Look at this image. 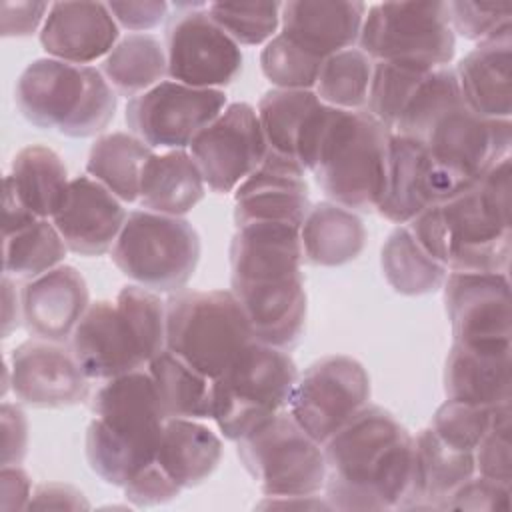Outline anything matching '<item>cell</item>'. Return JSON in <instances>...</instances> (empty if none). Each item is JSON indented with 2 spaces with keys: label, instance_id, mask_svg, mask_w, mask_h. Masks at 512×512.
<instances>
[{
  "label": "cell",
  "instance_id": "7dc6e473",
  "mask_svg": "<svg viewBox=\"0 0 512 512\" xmlns=\"http://www.w3.org/2000/svg\"><path fill=\"white\" fill-rule=\"evenodd\" d=\"M442 510H472V512L510 510V484H504L480 474L470 476L448 496Z\"/></svg>",
  "mask_w": 512,
  "mask_h": 512
},
{
  "label": "cell",
  "instance_id": "d6986e66",
  "mask_svg": "<svg viewBox=\"0 0 512 512\" xmlns=\"http://www.w3.org/2000/svg\"><path fill=\"white\" fill-rule=\"evenodd\" d=\"M8 368L10 388L26 406L66 408L88 398L90 378L62 342L26 340L12 350Z\"/></svg>",
  "mask_w": 512,
  "mask_h": 512
},
{
  "label": "cell",
  "instance_id": "60d3db41",
  "mask_svg": "<svg viewBox=\"0 0 512 512\" xmlns=\"http://www.w3.org/2000/svg\"><path fill=\"white\" fill-rule=\"evenodd\" d=\"M430 68L406 62H374L368 88V112L394 132L404 106Z\"/></svg>",
  "mask_w": 512,
  "mask_h": 512
},
{
  "label": "cell",
  "instance_id": "4dcf8cb0",
  "mask_svg": "<svg viewBox=\"0 0 512 512\" xmlns=\"http://www.w3.org/2000/svg\"><path fill=\"white\" fill-rule=\"evenodd\" d=\"M222 460V440L192 418H166L156 452L158 466L184 490L202 484Z\"/></svg>",
  "mask_w": 512,
  "mask_h": 512
},
{
  "label": "cell",
  "instance_id": "3957f363",
  "mask_svg": "<svg viewBox=\"0 0 512 512\" xmlns=\"http://www.w3.org/2000/svg\"><path fill=\"white\" fill-rule=\"evenodd\" d=\"M510 154L478 180L408 222L416 242L448 272H502L510 266Z\"/></svg>",
  "mask_w": 512,
  "mask_h": 512
},
{
  "label": "cell",
  "instance_id": "8992f818",
  "mask_svg": "<svg viewBox=\"0 0 512 512\" xmlns=\"http://www.w3.org/2000/svg\"><path fill=\"white\" fill-rule=\"evenodd\" d=\"M20 114L42 130L68 138H90L108 128L116 114V92L94 66L56 58L30 62L14 92Z\"/></svg>",
  "mask_w": 512,
  "mask_h": 512
},
{
  "label": "cell",
  "instance_id": "f1b7e54d",
  "mask_svg": "<svg viewBox=\"0 0 512 512\" xmlns=\"http://www.w3.org/2000/svg\"><path fill=\"white\" fill-rule=\"evenodd\" d=\"M474 474V452L446 444L428 426L414 438L412 478L400 508L442 510L448 496Z\"/></svg>",
  "mask_w": 512,
  "mask_h": 512
},
{
  "label": "cell",
  "instance_id": "44dd1931",
  "mask_svg": "<svg viewBox=\"0 0 512 512\" xmlns=\"http://www.w3.org/2000/svg\"><path fill=\"white\" fill-rule=\"evenodd\" d=\"M332 106L314 90L272 88L258 102V120L270 152L312 170Z\"/></svg>",
  "mask_w": 512,
  "mask_h": 512
},
{
  "label": "cell",
  "instance_id": "f907efd6",
  "mask_svg": "<svg viewBox=\"0 0 512 512\" xmlns=\"http://www.w3.org/2000/svg\"><path fill=\"white\" fill-rule=\"evenodd\" d=\"M168 4L164 0H138V2H108L118 26L130 30L132 34H144L158 26L168 16Z\"/></svg>",
  "mask_w": 512,
  "mask_h": 512
},
{
  "label": "cell",
  "instance_id": "11a10c76",
  "mask_svg": "<svg viewBox=\"0 0 512 512\" xmlns=\"http://www.w3.org/2000/svg\"><path fill=\"white\" fill-rule=\"evenodd\" d=\"M38 220V216H34L12 192V188L4 182V222H2V230L4 236L16 232L22 226H28L30 222Z\"/></svg>",
  "mask_w": 512,
  "mask_h": 512
},
{
  "label": "cell",
  "instance_id": "9f6ffc18",
  "mask_svg": "<svg viewBox=\"0 0 512 512\" xmlns=\"http://www.w3.org/2000/svg\"><path fill=\"white\" fill-rule=\"evenodd\" d=\"M2 288H4V306H2V334L4 338L10 336V332L14 328H18L20 320H22V304H20V298L12 286V280L8 278V274L4 276L2 280Z\"/></svg>",
  "mask_w": 512,
  "mask_h": 512
},
{
  "label": "cell",
  "instance_id": "ee69618b",
  "mask_svg": "<svg viewBox=\"0 0 512 512\" xmlns=\"http://www.w3.org/2000/svg\"><path fill=\"white\" fill-rule=\"evenodd\" d=\"M496 408L476 406V404H466V402L446 398V402L436 408L430 428L446 444L460 450L474 452L478 442L490 428Z\"/></svg>",
  "mask_w": 512,
  "mask_h": 512
},
{
  "label": "cell",
  "instance_id": "681fc988",
  "mask_svg": "<svg viewBox=\"0 0 512 512\" xmlns=\"http://www.w3.org/2000/svg\"><path fill=\"white\" fill-rule=\"evenodd\" d=\"M0 34L4 38L32 36L44 26L50 12L48 2H2L0 4Z\"/></svg>",
  "mask_w": 512,
  "mask_h": 512
},
{
  "label": "cell",
  "instance_id": "836d02e7",
  "mask_svg": "<svg viewBox=\"0 0 512 512\" xmlns=\"http://www.w3.org/2000/svg\"><path fill=\"white\" fill-rule=\"evenodd\" d=\"M148 372L166 418H212V380L208 376L168 348L148 362Z\"/></svg>",
  "mask_w": 512,
  "mask_h": 512
},
{
  "label": "cell",
  "instance_id": "1f68e13d",
  "mask_svg": "<svg viewBox=\"0 0 512 512\" xmlns=\"http://www.w3.org/2000/svg\"><path fill=\"white\" fill-rule=\"evenodd\" d=\"M304 260L314 266H342L360 256L366 228L354 210L336 202L312 204L300 224Z\"/></svg>",
  "mask_w": 512,
  "mask_h": 512
},
{
  "label": "cell",
  "instance_id": "bcb514c9",
  "mask_svg": "<svg viewBox=\"0 0 512 512\" xmlns=\"http://www.w3.org/2000/svg\"><path fill=\"white\" fill-rule=\"evenodd\" d=\"M510 404L496 408L494 420L474 450V466L480 476L510 484L512 482V442H510Z\"/></svg>",
  "mask_w": 512,
  "mask_h": 512
},
{
  "label": "cell",
  "instance_id": "277c9868",
  "mask_svg": "<svg viewBox=\"0 0 512 512\" xmlns=\"http://www.w3.org/2000/svg\"><path fill=\"white\" fill-rule=\"evenodd\" d=\"M90 410L86 458L106 484L124 488L138 472L156 462L166 414L150 372L138 368L102 384Z\"/></svg>",
  "mask_w": 512,
  "mask_h": 512
},
{
  "label": "cell",
  "instance_id": "f35d334b",
  "mask_svg": "<svg viewBox=\"0 0 512 512\" xmlns=\"http://www.w3.org/2000/svg\"><path fill=\"white\" fill-rule=\"evenodd\" d=\"M374 62L360 48H346L324 58L314 94L340 110H364Z\"/></svg>",
  "mask_w": 512,
  "mask_h": 512
},
{
  "label": "cell",
  "instance_id": "8d00e7d4",
  "mask_svg": "<svg viewBox=\"0 0 512 512\" xmlns=\"http://www.w3.org/2000/svg\"><path fill=\"white\" fill-rule=\"evenodd\" d=\"M380 266L390 288L404 296H424L442 288L448 270L424 252L408 226H398L386 238Z\"/></svg>",
  "mask_w": 512,
  "mask_h": 512
},
{
  "label": "cell",
  "instance_id": "74e56055",
  "mask_svg": "<svg viewBox=\"0 0 512 512\" xmlns=\"http://www.w3.org/2000/svg\"><path fill=\"white\" fill-rule=\"evenodd\" d=\"M66 252L68 248L54 222L38 218L4 236V272L30 280L60 266Z\"/></svg>",
  "mask_w": 512,
  "mask_h": 512
},
{
  "label": "cell",
  "instance_id": "f6af8a7d",
  "mask_svg": "<svg viewBox=\"0 0 512 512\" xmlns=\"http://www.w3.org/2000/svg\"><path fill=\"white\" fill-rule=\"evenodd\" d=\"M446 10L452 32H458L462 38L474 40L478 44L512 28L510 2L452 0L446 2Z\"/></svg>",
  "mask_w": 512,
  "mask_h": 512
},
{
  "label": "cell",
  "instance_id": "db71d44e",
  "mask_svg": "<svg viewBox=\"0 0 512 512\" xmlns=\"http://www.w3.org/2000/svg\"><path fill=\"white\" fill-rule=\"evenodd\" d=\"M32 496L30 476L20 468V464L2 466L0 472V510L12 512L28 508Z\"/></svg>",
  "mask_w": 512,
  "mask_h": 512
},
{
  "label": "cell",
  "instance_id": "484cf974",
  "mask_svg": "<svg viewBox=\"0 0 512 512\" xmlns=\"http://www.w3.org/2000/svg\"><path fill=\"white\" fill-rule=\"evenodd\" d=\"M368 6L348 0H290L280 8V28L302 50L328 58L354 48Z\"/></svg>",
  "mask_w": 512,
  "mask_h": 512
},
{
  "label": "cell",
  "instance_id": "83f0119b",
  "mask_svg": "<svg viewBox=\"0 0 512 512\" xmlns=\"http://www.w3.org/2000/svg\"><path fill=\"white\" fill-rule=\"evenodd\" d=\"M510 346H470L452 342L444 362V394L476 406L510 404Z\"/></svg>",
  "mask_w": 512,
  "mask_h": 512
},
{
  "label": "cell",
  "instance_id": "603a6c76",
  "mask_svg": "<svg viewBox=\"0 0 512 512\" xmlns=\"http://www.w3.org/2000/svg\"><path fill=\"white\" fill-rule=\"evenodd\" d=\"M128 214L122 200L92 176H76L52 218L66 248L80 256H102L118 240Z\"/></svg>",
  "mask_w": 512,
  "mask_h": 512
},
{
  "label": "cell",
  "instance_id": "5b68a950",
  "mask_svg": "<svg viewBox=\"0 0 512 512\" xmlns=\"http://www.w3.org/2000/svg\"><path fill=\"white\" fill-rule=\"evenodd\" d=\"M166 348V302L138 284L116 300L90 302L72 332V354L90 380H110L150 362Z\"/></svg>",
  "mask_w": 512,
  "mask_h": 512
},
{
  "label": "cell",
  "instance_id": "f5cc1de1",
  "mask_svg": "<svg viewBox=\"0 0 512 512\" xmlns=\"http://www.w3.org/2000/svg\"><path fill=\"white\" fill-rule=\"evenodd\" d=\"M46 508L80 510V508H90V502L78 488L70 484L44 482L32 490L26 510H46Z\"/></svg>",
  "mask_w": 512,
  "mask_h": 512
},
{
  "label": "cell",
  "instance_id": "8fae6325",
  "mask_svg": "<svg viewBox=\"0 0 512 512\" xmlns=\"http://www.w3.org/2000/svg\"><path fill=\"white\" fill-rule=\"evenodd\" d=\"M238 458L264 496H314L326 482L322 444L288 410L242 436Z\"/></svg>",
  "mask_w": 512,
  "mask_h": 512
},
{
  "label": "cell",
  "instance_id": "52a82bcc",
  "mask_svg": "<svg viewBox=\"0 0 512 512\" xmlns=\"http://www.w3.org/2000/svg\"><path fill=\"white\" fill-rule=\"evenodd\" d=\"M392 132L368 110L332 108L312 174L322 192L348 210H376Z\"/></svg>",
  "mask_w": 512,
  "mask_h": 512
},
{
  "label": "cell",
  "instance_id": "e575fe53",
  "mask_svg": "<svg viewBox=\"0 0 512 512\" xmlns=\"http://www.w3.org/2000/svg\"><path fill=\"white\" fill-rule=\"evenodd\" d=\"M152 154L154 150L134 134H102L88 152L86 172L122 202H136L142 168Z\"/></svg>",
  "mask_w": 512,
  "mask_h": 512
},
{
  "label": "cell",
  "instance_id": "5bb4252c",
  "mask_svg": "<svg viewBox=\"0 0 512 512\" xmlns=\"http://www.w3.org/2000/svg\"><path fill=\"white\" fill-rule=\"evenodd\" d=\"M420 142L452 190L458 192L510 154L512 122L482 118L462 100L440 114Z\"/></svg>",
  "mask_w": 512,
  "mask_h": 512
},
{
  "label": "cell",
  "instance_id": "2e32d148",
  "mask_svg": "<svg viewBox=\"0 0 512 512\" xmlns=\"http://www.w3.org/2000/svg\"><path fill=\"white\" fill-rule=\"evenodd\" d=\"M370 400V376L352 356L330 354L298 376L288 412L320 444Z\"/></svg>",
  "mask_w": 512,
  "mask_h": 512
},
{
  "label": "cell",
  "instance_id": "9a60e30c",
  "mask_svg": "<svg viewBox=\"0 0 512 512\" xmlns=\"http://www.w3.org/2000/svg\"><path fill=\"white\" fill-rule=\"evenodd\" d=\"M228 106L224 90L192 88L162 80L126 104L130 134L144 144L164 150H184Z\"/></svg>",
  "mask_w": 512,
  "mask_h": 512
},
{
  "label": "cell",
  "instance_id": "6da1fadb",
  "mask_svg": "<svg viewBox=\"0 0 512 512\" xmlns=\"http://www.w3.org/2000/svg\"><path fill=\"white\" fill-rule=\"evenodd\" d=\"M300 228L252 222L230 242V284L256 342L290 350L306 326Z\"/></svg>",
  "mask_w": 512,
  "mask_h": 512
},
{
  "label": "cell",
  "instance_id": "d590c367",
  "mask_svg": "<svg viewBox=\"0 0 512 512\" xmlns=\"http://www.w3.org/2000/svg\"><path fill=\"white\" fill-rule=\"evenodd\" d=\"M100 72L120 96L134 98L164 80L166 50L150 34H128L102 60Z\"/></svg>",
  "mask_w": 512,
  "mask_h": 512
},
{
  "label": "cell",
  "instance_id": "30bf717a",
  "mask_svg": "<svg viewBox=\"0 0 512 512\" xmlns=\"http://www.w3.org/2000/svg\"><path fill=\"white\" fill-rule=\"evenodd\" d=\"M200 250V236L186 218L134 210L112 246V262L138 286L174 294L194 276Z\"/></svg>",
  "mask_w": 512,
  "mask_h": 512
},
{
  "label": "cell",
  "instance_id": "b9f144b4",
  "mask_svg": "<svg viewBox=\"0 0 512 512\" xmlns=\"http://www.w3.org/2000/svg\"><path fill=\"white\" fill-rule=\"evenodd\" d=\"M280 2H212L210 18L240 46H258L276 36Z\"/></svg>",
  "mask_w": 512,
  "mask_h": 512
},
{
  "label": "cell",
  "instance_id": "ac0fdd59",
  "mask_svg": "<svg viewBox=\"0 0 512 512\" xmlns=\"http://www.w3.org/2000/svg\"><path fill=\"white\" fill-rule=\"evenodd\" d=\"M454 342L510 346V280L502 272H450L442 284Z\"/></svg>",
  "mask_w": 512,
  "mask_h": 512
},
{
  "label": "cell",
  "instance_id": "7a4b0ae2",
  "mask_svg": "<svg viewBox=\"0 0 512 512\" xmlns=\"http://www.w3.org/2000/svg\"><path fill=\"white\" fill-rule=\"evenodd\" d=\"M332 510L400 508L412 478L414 436L382 406L366 404L324 444Z\"/></svg>",
  "mask_w": 512,
  "mask_h": 512
},
{
  "label": "cell",
  "instance_id": "d6a6232c",
  "mask_svg": "<svg viewBox=\"0 0 512 512\" xmlns=\"http://www.w3.org/2000/svg\"><path fill=\"white\" fill-rule=\"evenodd\" d=\"M4 182L38 218H54L70 188L64 160L58 152L42 144H30L18 150Z\"/></svg>",
  "mask_w": 512,
  "mask_h": 512
},
{
  "label": "cell",
  "instance_id": "7402d4cb",
  "mask_svg": "<svg viewBox=\"0 0 512 512\" xmlns=\"http://www.w3.org/2000/svg\"><path fill=\"white\" fill-rule=\"evenodd\" d=\"M306 170L274 152H266L262 164L234 190L236 228L252 222H284L300 228L310 196Z\"/></svg>",
  "mask_w": 512,
  "mask_h": 512
},
{
  "label": "cell",
  "instance_id": "d4e9b609",
  "mask_svg": "<svg viewBox=\"0 0 512 512\" xmlns=\"http://www.w3.org/2000/svg\"><path fill=\"white\" fill-rule=\"evenodd\" d=\"M22 322L26 330L42 340L66 342L90 306L84 276L68 264H60L20 290Z\"/></svg>",
  "mask_w": 512,
  "mask_h": 512
},
{
  "label": "cell",
  "instance_id": "9c48e42d",
  "mask_svg": "<svg viewBox=\"0 0 512 512\" xmlns=\"http://www.w3.org/2000/svg\"><path fill=\"white\" fill-rule=\"evenodd\" d=\"M252 340L232 290H178L166 300V348L210 380Z\"/></svg>",
  "mask_w": 512,
  "mask_h": 512
},
{
  "label": "cell",
  "instance_id": "e0dca14e",
  "mask_svg": "<svg viewBox=\"0 0 512 512\" xmlns=\"http://www.w3.org/2000/svg\"><path fill=\"white\" fill-rule=\"evenodd\" d=\"M188 148L204 182L218 194L236 190L268 152L258 112L248 102L228 104L194 136Z\"/></svg>",
  "mask_w": 512,
  "mask_h": 512
},
{
  "label": "cell",
  "instance_id": "ba28073f",
  "mask_svg": "<svg viewBox=\"0 0 512 512\" xmlns=\"http://www.w3.org/2000/svg\"><path fill=\"white\" fill-rule=\"evenodd\" d=\"M298 368L288 350L252 340L212 380V420L228 440H240L288 410Z\"/></svg>",
  "mask_w": 512,
  "mask_h": 512
},
{
  "label": "cell",
  "instance_id": "ab89813d",
  "mask_svg": "<svg viewBox=\"0 0 512 512\" xmlns=\"http://www.w3.org/2000/svg\"><path fill=\"white\" fill-rule=\"evenodd\" d=\"M458 102H462V92L456 72L448 66L434 68L420 80V84L412 92L394 128V134L422 140L432 122Z\"/></svg>",
  "mask_w": 512,
  "mask_h": 512
},
{
  "label": "cell",
  "instance_id": "816d5d0a",
  "mask_svg": "<svg viewBox=\"0 0 512 512\" xmlns=\"http://www.w3.org/2000/svg\"><path fill=\"white\" fill-rule=\"evenodd\" d=\"M2 466L20 464L28 448V420L18 404L4 402L2 410Z\"/></svg>",
  "mask_w": 512,
  "mask_h": 512
},
{
  "label": "cell",
  "instance_id": "4fadbf2b",
  "mask_svg": "<svg viewBox=\"0 0 512 512\" xmlns=\"http://www.w3.org/2000/svg\"><path fill=\"white\" fill-rule=\"evenodd\" d=\"M166 24V68L174 82L222 90L244 66L240 46L210 18L204 4H174Z\"/></svg>",
  "mask_w": 512,
  "mask_h": 512
},
{
  "label": "cell",
  "instance_id": "ffe728a7",
  "mask_svg": "<svg viewBox=\"0 0 512 512\" xmlns=\"http://www.w3.org/2000/svg\"><path fill=\"white\" fill-rule=\"evenodd\" d=\"M452 194V186L432 162L424 142L392 132L378 214L394 224H408Z\"/></svg>",
  "mask_w": 512,
  "mask_h": 512
},
{
  "label": "cell",
  "instance_id": "cb8c5ba5",
  "mask_svg": "<svg viewBox=\"0 0 512 512\" xmlns=\"http://www.w3.org/2000/svg\"><path fill=\"white\" fill-rule=\"evenodd\" d=\"M120 26L104 2H54L40 28L50 58L88 66L104 60L118 44Z\"/></svg>",
  "mask_w": 512,
  "mask_h": 512
},
{
  "label": "cell",
  "instance_id": "c3c4849f",
  "mask_svg": "<svg viewBox=\"0 0 512 512\" xmlns=\"http://www.w3.org/2000/svg\"><path fill=\"white\" fill-rule=\"evenodd\" d=\"M180 492L182 488L158 466V462L146 466L124 486V498L134 506L164 504L174 500Z\"/></svg>",
  "mask_w": 512,
  "mask_h": 512
},
{
  "label": "cell",
  "instance_id": "7c38bea8",
  "mask_svg": "<svg viewBox=\"0 0 512 512\" xmlns=\"http://www.w3.org/2000/svg\"><path fill=\"white\" fill-rule=\"evenodd\" d=\"M358 48L372 62L444 68L456 52L446 2H382L366 10Z\"/></svg>",
  "mask_w": 512,
  "mask_h": 512
},
{
  "label": "cell",
  "instance_id": "f546056e",
  "mask_svg": "<svg viewBox=\"0 0 512 512\" xmlns=\"http://www.w3.org/2000/svg\"><path fill=\"white\" fill-rule=\"evenodd\" d=\"M204 192V176L190 152L166 150L146 160L140 176L138 202L150 212L184 216L204 198Z\"/></svg>",
  "mask_w": 512,
  "mask_h": 512
},
{
  "label": "cell",
  "instance_id": "4316f807",
  "mask_svg": "<svg viewBox=\"0 0 512 512\" xmlns=\"http://www.w3.org/2000/svg\"><path fill=\"white\" fill-rule=\"evenodd\" d=\"M464 104L482 118L512 114V28L472 48L456 66Z\"/></svg>",
  "mask_w": 512,
  "mask_h": 512
},
{
  "label": "cell",
  "instance_id": "7bdbcfd3",
  "mask_svg": "<svg viewBox=\"0 0 512 512\" xmlns=\"http://www.w3.org/2000/svg\"><path fill=\"white\" fill-rule=\"evenodd\" d=\"M322 62V58L302 50L284 34H276L260 52L262 74L280 90H314Z\"/></svg>",
  "mask_w": 512,
  "mask_h": 512
}]
</instances>
